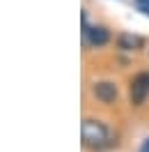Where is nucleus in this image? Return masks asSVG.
<instances>
[{
  "instance_id": "f257e3e1",
  "label": "nucleus",
  "mask_w": 149,
  "mask_h": 152,
  "mask_svg": "<svg viewBox=\"0 0 149 152\" xmlns=\"http://www.w3.org/2000/svg\"><path fill=\"white\" fill-rule=\"evenodd\" d=\"M80 134H83V143L87 148H106V145H110V132L99 120H85Z\"/></svg>"
},
{
  "instance_id": "f03ea898",
  "label": "nucleus",
  "mask_w": 149,
  "mask_h": 152,
  "mask_svg": "<svg viewBox=\"0 0 149 152\" xmlns=\"http://www.w3.org/2000/svg\"><path fill=\"white\" fill-rule=\"evenodd\" d=\"M147 97H149V72H142L131 83V102L135 106H140Z\"/></svg>"
},
{
  "instance_id": "7ed1b4c3",
  "label": "nucleus",
  "mask_w": 149,
  "mask_h": 152,
  "mask_svg": "<svg viewBox=\"0 0 149 152\" xmlns=\"http://www.w3.org/2000/svg\"><path fill=\"white\" fill-rule=\"evenodd\" d=\"M92 92H94L96 99H101L103 104H110V102L117 99V86L110 83V81H101V83H96Z\"/></svg>"
},
{
  "instance_id": "20e7f679",
  "label": "nucleus",
  "mask_w": 149,
  "mask_h": 152,
  "mask_svg": "<svg viewBox=\"0 0 149 152\" xmlns=\"http://www.w3.org/2000/svg\"><path fill=\"white\" fill-rule=\"evenodd\" d=\"M85 37L92 46H103V44H108L110 32L106 28H101V26H94V28H85Z\"/></svg>"
},
{
  "instance_id": "39448f33",
  "label": "nucleus",
  "mask_w": 149,
  "mask_h": 152,
  "mask_svg": "<svg viewBox=\"0 0 149 152\" xmlns=\"http://www.w3.org/2000/svg\"><path fill=\"white\" fill-rule=\"evenodd\" d=\"M140 44H142V39L133 37V35H122L119 37V46L126 48V51H135V48H140Z\"/></svg>"
},
{
  "instance_id": "423d86ee",
  "label": "nucleus",
  "mask_w": 149,
  "mask_h": 152,
  "mask_svg": "<svg viewBox=\"0 0 149 152\" xmlns=\"http://www.w3.org/2000/svg\"><path fill=\"white\" fill-rule=\"evenodd\" d=\"M135 5H138V10H140V12L149 14V0H135Z\"/></svg>"
},
{
  "instance_id": "0eeeda50",
  "label": "nucleus",
  "mask_w": 149,
  "mask_h": 152,
  "mask_svg": "<svg viewBox=\"0 0 149 152\" xmlns=\"http://www.w3.org/2000/svg\"><path fill=\"white\" fill-rule=\"evenodd\" d=\"M140 152H149V138H145V143H142V150Z\"/></svg>"
}]
</instances>
